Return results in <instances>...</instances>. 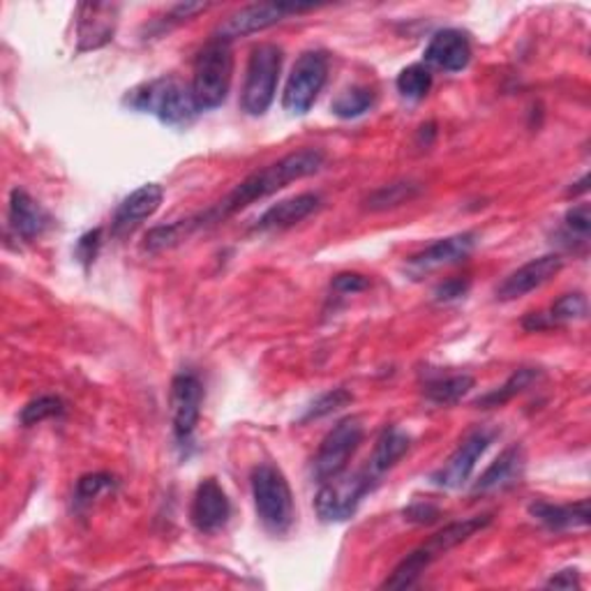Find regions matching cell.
Here are the masks:
<instances>
[{"label": "cell", "instance_id": "1", "mask_svg": "<svg viewBox=\"0 0 591 591\" xmlns=\"http://www.w3.org/2000/svg\"><path fill=\"white\" fill-rule=\"evenodd\" d=\"M324 162H326V156L319 148H300V150L289 152V156H285L282 160H277L264 169L252 171L245 181H241L222 201H218L211 211H205L199 218L181 220L186 234H190L192 229L213 224V222H222L229 215L247 209L250 203L260 201L264 197H271L277 190L287 188L289 183L300 181V178L317 173L324 167Z\"/></svg>", "mask_w": 591, "mask_h": 591}, {"label": "cell", "instance_id": "2", "mask_svg": "<svg viewBox=\"0 0 591 591\" xmlns=\"http://www.w3.org/2000/svg\"><path fill=\"white\" fill-rule=\"evenodd\" d=\"M123 105L130 107L133 112L156 116L160 123L173 127L190 125L197 114H201L192 88L173 80V76H160V80L139 84L137 88L127 91Z\"/></svg>", "mask_w": 591, "mask_h": 591}, {"label": "cell", "instance_id": "3", "mask_svg": "<svg viewBox=\"0 0 591 591\" xmlns=\"http://www.w3.org/2000/svg\"><path fill=\"white\" fill-rule=\"evenodd\" d=\"M493 523V516H474L462 523H453L444 527L442 531H436L430 536V541H425L421 548L411 552L404 561H400V567L393 571V576L383 582V589H409L419 582V578L425 573L430 563H434L460 543L469 541V538L478 531H483L487 525Z\"/></svg>", "mask_w": 591, "mask_h": 591}, {"label": "cell", "instance_id": "4", "mask_svg": "<svg viewBox=\"0 0 591 591\" xmlns=\"http://www.w3.org/2000/svg\"><path fill=\"white\" fill-rule=\"evenodd\" d=\"M231 76H234V54L224 40L213 38L205 44L197 59L192 70V95L199 112L218 109L229 95Z\"/></svg>", "mask_w": 591, "mask_h": 591}, {"label": "cell", "instance_id": "5", "mask_svg": "<svg viewBox=\"0 0 591 591\" xmlns=\"http://www.w3.org/2000/svg\"><path fill=\"white\" fill-rule=\"evenodd\" d=\"M252 497L256 516L273 534L289 531L294 523L292 487L277 467L260 465L252 472Z\"/></svg>", "mask_w": 591, "mask_h": 591}, {"label": "cell", "instance_id": "6", "mask_svg": "<svg viewBox=\"0 0 591 591\" xmlns=\"http://www.w3.org/2000/svg\"><path fill=\"white\" fill-rule=\"evenodd\" d=\"M282 72V49L277 44H260L252 49L245 84L241 93V107L250 116H264L273 105Z\"/></svg>", "mask_w": 591, "mask_h": 591}, {"label": "cell", "instance_id": "7", "mask_svg": "<svg viewBox=\"0 0 591 591\" xmlns=\"http://www.w3.org/2000/svg\"><path fill=\"white\" fill-rule=\"evenodd\" d=\"M377 476L366 467L353 474H338L321 483L315 497L317 516L324 523H345L361 506L363 497L372 490Z\"/></svg>", "mask_w": 591, "mask_h": 591}, {"label": "cell", "instance_id": "8", "mask_svg": "<svg viewBox=\"0 0 591 591\" xmlns=\"http://www.w3.org/2000/svg\"><path fill=\"white\" fill-rule=\"evenodd\" d=\"M328 76V59L324 51H305L294 63L292 74L282 95V107L294 116H303L313 109Z\"/></svg>", "mask_w": 591, "mask_h": 591}, {"label": "cell", "instance_id": "9", "mask_svg": "<svg viewBox=\"0 0 591 591\" xmlns=\"http://www.w3.org/2000/svg\"><path fill=\"white\" fill-rule=\"evenodd\" d=\"M363 442V425L361 419L349 416L342 419L336 428H333L313 460V476L317 483H324L333 476H338L347 469L349 460L353 457L356 448Z\"/></svg>", "mask_w": 591, "mask_h": 591}, {"label": "cell", "instance_id": "10", "mask_svg": "<svg viewBox=\"0 0 591 591\" xmlns=\"http://www.w3.org/2000/svg\"><path fill=\"white\" fill-rule=\"evenodd\" d=\"M315 10V6H298V3H254L247 8L229 14L215 31L218 40L231 42L236 38H245L252 33H260L271 29V25L285 21L292 14H303Z\"/></svg>", "mask_w": 591, "mask_h": 591}, {"label": "cell", "instance_id": "11", "mask_svg": "<svg viewBox=\"0 0 591 591\" xmlns=\"http://www.w3.org/2000/svg\"><path fill=\"white\" fill-rule=\"evenodd\" d=\"M203 402V389L201 381L183 372L171 381V423H173V436L178 446H190L192 436L199 423Z\"/></svg>", "mask_w": 591, "mask_h": 591}, {"label": "cell", "instance_id": "12", "mask_svg": "<svg viewBox=\"0 0 591 591\" xmlns=\"http://www.w3.org/2000/svg\"><path fill=\"white\" fill-rule=\"evenodd\" d=\"M495 440V432L493 430H485V428H476L474 432H469L465 436V442H462L455 453L448 457L446 465L432 474V481L440 485V487H448V490H457V487L465 485L476 467L478 457L487 451V446L493 444Z\"/></svg>", "mask_w": 591, "mask_h": 591}, {"label": "cell", "instance_id": "13", "mask_svg": "<svg viewBox=\"0 0 591 591\" xmlns=\"http://www.w3.org/2000/svg\"><path fill=\"white\" fill-rule=\"evenodd\" d=\"M563 260L559 254H543L538 260L527 262L518 271H513L502 285L497 287V298L499 300H516L523 298L536 289H541L543 285L561 271Z\"/></svg>", "mask_w": 591, "mask_h": 591}, {"label": "cell", "instance_id": "14", "mask_svg": "<svg viewBox=\"0 0 591 591\" xmlns=\"http://www.w3.org/2000/svg\"><path fill=\"white\" fill-rule=\"evenodd\" d=\"M192 525L201 534H215L220 531L231 518V504L222 485L215 478H203L197 487L192 510H190Z\"/></svg>", "mask_w": 591, "mask_h": 591}, {"label": "cell", "instance_id": "15", "mask_svg": "<svg viewBox=\"0 0 591 591\" xmlns=\"http://www.w3.org/2000/svg\"><path fill=\"white\" fill-rule=\"evenodd\" d=\"M474 245H476V236L472 234V231L442 239V241L428 245L419 254L409 256V268L414 273H428V271L442 268V266L460 264V262H465L467 256L472 254Z\"/></svg>", "mask_w": 591, "mask_h": 591}, {"label": "cell", "instance_id": "16", "mask_svg": "<svg viewBox=\"0 0 591 591\" xmlns=\"http://www.w3.org/2000/svg\"><path fill=\"white\" fill-rule=\"evenodd\" d=\"M425 65L444 72H462L472 61L469 38L457 29H444L434 33L425 49Z\"/></svg>", "mask_w": 591, "mask_h": 591}, {"label": "cell", "instance_id": "17", "mask_svg": "<svg viewBox=\"0 0 591 591\" xmlns=\"http://www.w3.org/2000/svg\"><path fill=\"white\" fill-rule=\"evenodd\" d=\"M165 190L158 183H146L125 197L114 213V234H130L144 220L152 218L162 205Z\"/></svg>", "mask_w": 591, "mask_h": 591}, {"label": "cell", "instance_id": "18", "mask_svg": "<svg viewBox=\"0 0 591 591\" xmlns=\"http://www.w3.org/2000/svg\"><path fill=\"white\" fill-rule=\"evenodd\" d=\"M80 23H76V35H80V51L97 49L114 40L118 6L109 3H86L80 6Z\"/></svg>", "mask_w": 591, "mask_h": 591}, {"label": "cell", "instance_id": "19", "mask_svg": "<svg viewBox=\"0 0 591 591\" xmlns=\"http://www.w3.org/2000/svg\"><path fill=\"white\" fill-rule=\"evenodd\" d=\"M10 226L14 229V234L21 236L23 241H33L42 236L44 231L51 226V215L42 209V205L25 192L14 188L10 194Z\"/></svg>", "mask_w": 591, "mask_h": 591}, {"label": "cell", "instance_id": "20", "mask_svg": "<svg viewBox=\"0 0 591 591\" xmlns=\"http://www.w3.org/2000/svg\"><path fill=\"white\" fill-rule=\"evenodd\" d=\"M321 205V197L315 192H303L292 199L279 201L256 220L254 229L256 231H279V229H289L305 218H310Z\"/></svg>", "mask_w": 591, "mask_h": 591}, {"label": "cell", "instance_id": "21", "mask_svg": "<svg viewBox=\"0 0 591 591\" xmlns=\"http://www.w3.org/2000/svg\"><path fill=\"white\" fill-rule=\"evenodd\" d=\"M523 469H525L523 446H510L481 474V478L474 485V493L485 495V493L504 490V487L513 485L523 476Z\"/></svg>", "mask_w": 591, "mask_h": 591}, {"label": "cell", "instance_id": "22", "mask_svg": "<svg viewBox=\"0 0 591 591\" xmlns=\"http://www.w3.org/2000/svg\"><path fill=\"white\" fill-rule=\"evenodd\" d=\"M529 513L538 523H543L548 529H555V531L589 525V502L587 499H582L578 504H567V506L550 504V502H534L529 506Z\"/></svg>", "mask_w": 591, "mask_h": 591}, {"label": "cell", "instance_id": "23", "mask_svg": "<svg viewBox=\"0 0 591 591\" xmlns=\"http://www.w3.org/2000/svg\"><path fill=\"white\" fill-rule=\"evenodd\" d=\"M409 446H411V440L407 432L398 428H387L379 434L368 469L379 478L381 474H387L391 467L398 465V462L404 457V453L409 451Z\"/></svg>", "mask_w": 591, "mask_h": 591}, {"label": "cell", "instance_id": "24", "mask_svg": "<svg viewBox=\"0 0 591 591\" xmlns=\"http://www.w3.org/2000/svg\"><path fill=\"white\" fill-rule=\"evenodd\" d=\"M541 377V372L538 370H531V368H523L518 372H513L506 383H502V387L493 393H487L483 398L476 400V407L481 409H495V407H504L506 402H510L516 395H520L523 391H527L531 383Z\"/></svg>", "mask_w": 591, "mask_h": 591}, {"label": "cell", "instance_id": "25", "mask_svg": "<svg viewBox=\"0 0 591 591\" xmlns=\"http://www.w3.org/2000/svg\"><path fill=\"white\" fill-rule=\"evenodd\" d=\"M474 389V377L469 374H448L434 379L425 387V398L434 404H455Z\"/></svg>", "mask_w": 591, "mask_h": 591}, {"label": "cell", "instance_id": "26", "mask_svg": "<svg viewBox=\"0 0 591 591\" xmlns=\"http://www.w3.org/2000/svg\"><path fill=\"white\" fill-rule=\"evenodd\" d=\"M374 105V93L366 86H353V88H347L342 91L336 99H333V114L340 116V118H358L363 116L372 109Z\"/></svg>", "mask_w": 591, "mask_h": 591}, {"label": "cell", "instance_id": "27", "mask_svg": "<svg viewBox=\"0 0 591 591\" xmlns=\"http://www.w3.org/2000/svg\"><path fill=\"white\" fill-rule=\"evenodd\" d=\"M398 91L407 99H423L432 88V72L425 63H414L398 74Z\"/></svg>", "mask_w": 591, "mask_h": 591}, {"label": "cell", "instance_id": "28", "mask_svg": "<svg viewBox=\"0 0 591 591\" xmlns=\"http://www.w3.org/2000/svg\"><path fill=\"white\" fill-rule=\"evenodd\" d=\"M419 192H421V186L411 183V181H398V183H391V186H383L381 190H377L368 199V209H372V211L395 209V205H402V203L414 199Z\"/></svg>", "mask_w": 591, "mask_h": 591}, {"label": "cell", "instance_id": "29", "mask_svg": "<svg viewBox=\"0 0 591 591\" xmlns=\"http://www.w3.org/2000/svg\"><path fill=\"white\" fill-rule=\"evenodd\" d=\"M63 411H65V404H63L61 398H56V395H40V398L31 400L29 404L21 409L19 419H21L23 425H38V423H42L46 419L61 416Z\"/></svg>", "mask_w": 591, "mask_h": 591}, {"label": "cell", "instance_id": "30", "mask_svg": "<svg viewBox=\"0 0 591 591\" xmlns=\"http://www.w3.org/2000/svg\"><path fill=\"white\" fill-rule=\"evenodd\" d=\"M587 317V298L582 294H563L552 307H550V324H567L576 319Z\"/></svg>", "mask_w": 591, "mask_h": 591}, {"label": "cell", "instance_id": "31", "mask_svg": "<svg viewBox=\"0 0 591 591\" xmlns=\"http://www.w3.org/2000/svg\"><path fill=\"white\" fill-rule=\"evenodd\" d=\"M351 393H347L345 389H336V391H328L326 395H321L319 400L313 402V407L307 409V414L303 416V421H313V419H321L333 414V411H338L342 407H347L351 402Z\"/></svg>", "mask_w": 591, "mask_h": 591}, {"label": "cell", "instance_id": "32", "mask_svg": "<svg viewBox=\"0 0 591 591\" xmlns=\"http://www.w3.org/2000/svg\"><path fill=\"white\" fill-rule=\"evenodd\" d=\"M112 485H114V476L112 474H88V476H82L80 483H76V502H80V504L91 502L97 495L109 490Z\"/></svg>", "mask_w": 591, "mask_h": 591}, {"label": "cell", "instance_id": "33", "mask_svg": "<svg viewBox=\"0 0 591 591\" xmlns=\"http://www.w3.org/2000/svg\"><path fill=\"white\" fill-rule=\"evenodd\" d=\"M563 224H567V231H569L571 236H576V239H580L582 243H587V239H589V229H591L589 203L573 205V209L567 213V220H563Z\"/></svg>", "mask_w": 591, "mask_h": 591}, {"label": "cell", "instance_id": "34", "mask_svg": "<svg viewBox=\"0 0 591 591\" xmlns=\"http://www.w3.org/2000/svg\"><path fill=\"white\" fill-rule=\"evenodd\" d=\"M370 287V279L361 273H340L333 279V289L338 294H358Z\"/></svg>", "mask_w": 591, "mask_h": 591}, {"label": "cell", "instance_id": "35", "mask_svg": "<svg viewBox=\"0 0 591 591\" xmlns=\"http://www.w3.org/2000/svg\"><path fill=\"white\" fill-rule=\"evenodd\" d=\"M99 239H102V231L99 229H93V231H88L86 236L80 239V243H76V256H80V262H84V264L95 262L99 243H102Z\"/></svg>", "mask_w": 591, "mask_h": 591}, {"label": "cell", "instance_id": "36", "mask_svg": "<svg viewBox=\"0 0 591 591\" xmlns=\"http://www.w3.org/2000/svg\"><path fill=\"white\" fill-rule=\"evenodd\" d=\"M467 289H469L467 282L451 279V282H446V285H442L440 289H436V298H440V300H453V298L465 296Z\"/></svg>", "mask_w": 591, "mask_h": 591}, {"label": "cell", "instance_id": "37", "mask_svg": "<svg viewBox=\"0 0 591 591\" xmlns=\"http://www.w3.org/2000/svg\"><path fill=\"white\" fill-rule=\"evenodd\" d=\"M548 587H557V589H578L580 587V576L578 571H561L557 576H552L548 580Z\"/></svg>", "mask_w": 591, "mask_h": 591}, {"label": "cell", "instance_id": "38", "mask_svg": "<svg viewBox=\"0 0 591 591\" xmlns=\"http://www.w3.org/2000/svg\"><path fill=\"white\" fill-rule=\"evenodd\" d=\"M409 520H416V523H432L436 520V516H440V510H436L434 506H414L407 510Z\"/></svg>", "mask_w": 591, "mask_h": 591}]
</instances>
